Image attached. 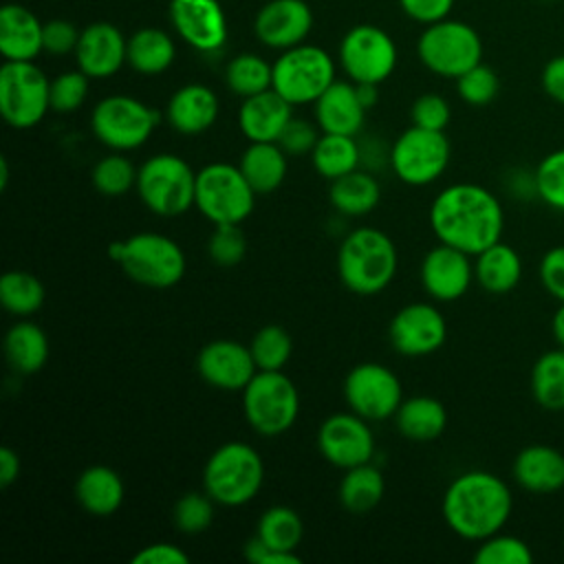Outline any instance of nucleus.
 Listing matches in <instances>:
<instances>
[{"label": "nucleus", "mask_w": 564, "mask_h": 564, "mask_svg": "<svg viewBox=\"0 0 564 564\" xmlns=\"http://www.w3.org/2000/svg\"><path fill=\"white\" fill-rule=\"evenodd\" d=\"M430 227L438 242L478 256L500 240L505 214L500 200L476 183H454L430 205Z\"/></svg>", "instance_id": "nucleus-1"}, {"label": "nucleus", "mask_w": 564, "mask_h": 564, "mask_svg": "<svg viewBox=\"0 0 564 564\" xmlns=\"http://www.w3.org/2000/svg\"><path fill=\"white\" fill-rule=\"evenodd\" d=\"M513 498L507 482L482 469L456 476L443 494L441 511L447 527L463 540L480 542L498 533L511 516Z\"/></svg>", "instance_id": "nucleus-2"}, {"label": "nucleus", "mask_w": 564, "mask_h": 564, "mask_svg": "<svg viewBox=\"0 0 564 564\" xmlns=\"http://www.w3.org/2000/svg\"><path fill=\"white\" fill-rule=\"evenodd\" d=\"M399 264L392 238L377 227L352 229L337 249V273L341 284L357 295L381 293L394 278Z\"/></svg>", "instance_id": "nucleus-3"}, {"label": "nucleus", "mask_w": 564, "mask_h": 564, "mask_svg": "<svg viewBox=\"0 0 564 564\" xmlns=\"http://www.w3.org/2000/svg\"><path fill=\"white\" fill-rule=\"evenodd\" d=\"M108 256L121 271L141 286L170 289L185 275V253L181 245L156 231H141L108 247Z\"/></svg>", "instance_id": "nucleus-4"}, {"label": "nucleus", "mask_w": 564, "mask_h": 564, "mask_svg": "<svg viewBox=\"0 0 564 564\" xmlns=\"http://www.w3.org/2000/svg\"><path fill=\"white\" fill-rule=\"evenodd\" d=\"M264 482L260 454L242 441H227L212 452L203 467V489L216 505L240 507L251 502Z\"/></svg>", "instance_id": "nucleus-5"}, {"label": "nucleus", "mask_w": 564, "mask_h": 564, "mask_svg": "<svg viewBox=\"0 0 564 564\" xmlns=\"http://www.w3.org/2000/svg\"><path fill=\"white\" fill-rule=\"evenodd\" d=\"M134 189L152 214L163 218L181 216L194 205L196 172L178 154H152L137 170Z\"/></svg>", "instance_id": "nucleus-6"}, {"label": "nucleus", "mask_w": 564, "mask_h": 564, "mask_svg": "<svg viewBox=\"0 0 564 564\" xmlns=\"http://www.w3.org/2000/svg\"><path fill=\"white\" fill-rule=\"evenodd\" d=\"M256 196L238 165L214 161L196 172L194 207L214 225H240L247 220Z\"/></svg>", "instance_id": "nucleus-7"}, {"label": "nucleus", "mask_w": 564, "mask_h": 564, "mask_svg": "<svg viewBox=\"0 0 564 564\" xmlns=\"http://www.w3.org/2000/svg\"><path fill=\"white\" fill-rule=\"evenodd\" d=\"M247 423L262 436H280L300 414V392L282 370H258L242 390Z\"/></svg>", "instance_id": "nucleus-8"}, {"label": "nucleus", "mask_w": 564, "mask_h": 564, "mask_svg": "<svg viewBox=\"0 0 564 564\" xmlns=\"http://www.w3.org/2000/svg\"><path fill=\"white\" fill-rule=\"evenodd\" d=\"M161 115L130 95H110L95 104L90 130L106 148L128 152L141 148L154 132Z\"/></svg>", "instance_id": "nucleus-9"}, {"label": "nucleus", "mask_w": 564, "mask_h": 564, "mask_svg": "<svg viewBox=\"0 0 564 564\" xmlns=\"http://www.w3.org/2000/svg\"><path fill=\"white\" fill-rule=\"evenodd\" d=\"M335 82L333 57L313 44H297L282 51L273 62V90L289 104H315L317 97Z\"/></svg>", "instance_id": "nucleus-10"}, {"label": "nucleus", "mask_w": 564, "mask_h": 564, "mask_svg": "<svg viewBox=\"0 0 564 564\" xmlns=\"http://www.w3.org/2000/svg\"><path fill=\"white\" fill-rule=\"evenodd\" d=\"M51 110V82L33 62L7 59L0 68V115L18 130L37 126Z\"/></svg>", "instance_id": "nucleus-11"}, {"label": "nucleus", "mask_w": 564, "mask_h": 564, "mask_svg": "<svg viewBox=\"0 0 564 564\" xmlns=\"http://www.w3.org/2000/svg\"><path fill=\"white\" fill-rule=\"evenodd\" d=\"M423 66L441 77H458L482 57V42L474 26L458 20L427 24L416 44Z\"/></svg>", "instance_id": "nucleus-12"}, {"label": "nucleus", "mask_w": 564, "mask_h": 564, "mask_svg": "<svg viewBox=\"0 0 564 564\" xmlns=\"http://www.w3.org/2000/svg\"><path fill=\"white\" fill-rule=\"evenodd\" d=\"M452 148L443 130L410 126L390 145L388 165L405 185H430L449 165Z\"/></svg>", "instance_id": "nucleus-13"}, {"label": "nucleus", "mask_w": 564, "mask_h": 564, "mask_svg": "<svg viewBox=\"0 0 564 564\" xmlns=\"http://www.w3.org/2000/svg\"><path fill=\"white\" fill-rule=\"evenodd\" d=\"M339 64L355 84H381L397 66L394 40L375 24H357L339 44Z\"/></svg>", "instance_id": "nucleus-14"}, {"label": "nucleus", "mask_w": 564, "mask_h": 564, "mask_svg": "<svg viewBox=\"0 0 564 564\" xmlns=\"http://www.w3.org/2000/svg\"><path fill=\"white\" fill-rule=\"evenodd\" d=\"M344 399L348 408L366 421H383L394 416L403 388L399 377L383 364H357L344 379Z\"/></svg>", "instance_id": "nucleus-15"}, {"label": "nucleus", "mask_w": 564, "mask_h": 564, "mask_svg": "<svg viewBox=\"0 0 564 564\" xmlns=\"http://www.w3.org/2000/svg\"><path fill=\"white\" fill-rule=\"evenodd\" d=\"M319 454L339 469L370 463L375 456V436L368 421L359 414L337 412L322 421L317 430Z\"/></svg>", "instance_id": "nucleus-16"}, {"label": "nucleus", "mask_w": 564, "mask_h": 564, "mask_svg": "<svg viewBox=\"0 0 564 564\" xmlns=\"http://www.w3.org/2000/svg\"><path fill=\"white\" fill-rule=\"evenodd\" d=\"M388 337L399 355L425 357L445 344L447 324L434 304L412 302L394 313L388 326Z\"/></svg>", "instance_id": "nucleus-17"}, {"label": "nucleus", "mask_w": 564, "mask_h": 564, "mask_svg": "<svg viewBox=\"0 0 564 564\" xmlns=\"http://www.w3.org/2000/svg\"><path fill=\"white\" fill-rule=\"evenodd\" d=\"M196 370L205 383L227 392H242L258 372L251 348L234 339H214L196 357Z\"/></svg>", "instance_id": "nucleus-18"}, {"label": "nucleus", "mask_w": 564, "mask_h": 564, "mask_svg": "<svg viewBox=\"0 0 564 564\" xmlns=\"http://www.w3.org/2000/svg\"><path fill=\"white\" fill-rule=\"evenodd\" d=\"M170 22L200 53H214L227 42V18L218 0H172Z\"/></svg>", "instance_id": "nucleus-19"}, {"label": "nucleus", "mask_w": 564, "mask_h": 564, "mask_svg": "<svg viewBox=\"0 0 564 564\" xmlns=\"http://www.w3.org/2000/svg\"><path fill=\"white\" fill-rule=\"evenodd\" d=\"M474 280L469 253L438 242L421 260V284L438 302H454L467 293Z\"/></svg>", "instance_id": "nucleus-20"}, {"label": "nucleus", "mask_w": 564, "mask_h": 564, "mask_svg": "<svg viewBox=\"0 0 564 564\" xmlns=\"http://www.w3.org/2000/svg\"><path fill=\"white\" fill-rule=\"evenodd\" d=\"M313 26L311 7L304 0H271L267 2L253 22L256 37L278 51L293 48L306 40Z\"/></svg>", "instance_id": "nucleus-21"}, {"label": "nucleus", "mask_w": 564, "mask_h": 564, "mask_svg": "<svg viewBox=\"0 0 564 564\" xmlns=\"http://www.w3.org/2000/svg\"><path fill=\"white\" fill-rule=\"evenodd\" d=\"M77 68L90 79L112 77L128 62V40L110 22H93L79 33Z\"/></svg>", "instance_id": "nucleus-22"}, {"label": "nucleus", "mask_w": 564, "mask_h": 564, "mask_svg": "<svg viewBox=\"0 0 564 564\" xmlns=\"http://www.w3.org/2000/svg\"><path fill=\"white\" fill-rule=\"evenodd\" d=\"M291 119L293 104L273 88L245 97L238 110V128L249 141H278Z\"/></svg>", "instance_id": "nucleus-23"}, {"label": "nucleus", "mask_w": 564, "mask_h": 564, "mask_svg": "<svg viewBox=\"0 0 564 564\" xmlns=\"http://www.w3.org/2000/svg\"><path fill=\"white\" fill-rule=\"evenodd\" d=\"M218 110V97L209 86L185 84L172 93L165 119L181 134H200L216 123Z\"/></svg>", "instance_id": "nucleus-24"}, {"label": "nucleus", "mask_w": 564, "mask_h": 564, "mask_svg": "<svg viewBox=\"0 0 564 564\" xmlns=\"http://www.w3.org/2000/svg\"><path fill=\"white\" fill-rule=\"evenodd\" d=\"M366 119L355 82H333L315 101V121L322 132L355 137Z\"/></svg>", "instance_id": "nucleus-25"}, {"label": "nucleus", "mask_w": 564, "mask_h": 564, "mask_svg": "<svg viewBox=\"0 0 564 564\" xmlns=\"http://www.w3.org/2000/svg\"><path fill=\"white\" fill-rule=\"evenodd\" d=\"M44 24L22 4L0 9V53L11 62H33L42 51Z\"/></svg>", "instance_id": "nucleus-26"}, {"label": "nucleus", "mask_w": 564, "mask_h": 564, "mask_svg": "<svg viewBox=\"0 0 564 564\" xmlns=\"http://www.w3.org/2000/svg\"><path fill=\"white\" fill-rule=\"evenodd\" d=\"M516 482L531 494H553L564 487V454L551 445H529L513 458Z\"/></svg>", "instance_id": "nucleus-27"}, {"label": "nucleus", "mask_w": 564, "mask_h": 564, "mask_svg": "<svg viewBox=\"0 0 564 564\" xmlns=\"http://www.w3.org/2000/svg\"><path fill=\"white\" fill-rule=\"evenodd\" d=\"M126 487L121 476L108 465L86 467L75 482V498L90 516H112L123 505Z\"/></svg>", "instance_id": "nucleus-28"}, {"label": "nucleus", "mask_w": 564, "mask_h": 564, "mask_svg": "<svg viewBox=\"0 0 564 564\" xmlns=\"http://www.w3.org/2000/svg\"><path fill=\"white\" fill-rule=\"evenodd\" d=\"M238 167L256 194H271L284 183L286 152L278 141H251L242 150Z\"/></svg>", "instance_id": "nucleus-29"}, {"label": "nucleus", "mask_w": 564, "mask_h": 564, "mask_svg": "<svg viewBox=\"0 0 564 564\" xmlns=\"http://www.w3.org/2000/svg\"><path fill=\"white\" fill-rule=\"evenodd\" d=\"M394 425L401 436L414 443H430L438 438L447 427V410L434 397H410L403 399L397 414Z\"/></svg>", "instance_id": "nucleus-30"}, {"label": "nucleus", "mask_w": 564, "mask_h": 564, "mask_svg": "<svg viewBox=\"0 0 564 564\" xmlns=\"http://www.w3.org/2000/svg\"><path fill=\"white\" fill-rule=\"evenodd\" d=\"M474 278L489 293H509L522 278V260L513 247L498 240L476 256Z\"/></svg>", "instance_id": "nucleus-31"}, {"label": "nucleus", "mask_w": 564, "mask_h": 564, "mask_svg": "<svg viewBox=\"0 0 564 564\" xmlns=\"http://www.w3.org/2000/svg\"><path fill=\"white\" fill-rule=\"evenodd\" d=\"M4 357L9 366L20 375H33L42 370L48 359L46 333L35 322H15L4 335Z\"/></svg>", "instance_id": "nucleus-32"}, {"label": "nucleus", "mask_w": 564, "mask_h": 564, "mask_svg": "<svg viewBox=\"0 0 564 564\" xmlns=\"http://www.w3.org/2000/svg\"><path fill=\"white\" fill-rule=\"evenodd\" d=\"M330 205L344 216H364L372 212L381 198V185L366 170H352L330 181L328 189Z\"/></svg>", "instance_id": "nucleus-33"}, {"label": "nucleus", "mask_w": 564, "mask_h": 564, "mask_svg": "<svg viewBox=\"0 0 564 564\" xmlns=\"http://www.w3.org/2000/svg\"><path fill=\"white\" fill-rule=\"evenodd\" d=\"M176 57L174 40L154 26H143L128 37V64L141 75H159Z\"/></svg>", "instance_id": "nucleus-34"}, {"label": "nucleus", "mask_w": 564, "mask_h": 564, "mask_svg": "<svg viewBox=\"0 0 564 564\" xmlns=\"http://www.w3.org/2000/svg\"><path fill=\"white\" fill-rule=\"evenodd\" d=\"M386 491L383 474L377 465L364 463L346 469L339 482V502L350 513H368L372 511Z\"/></svg>", "instance_id": "nucleus-35"}, {"label": "nucleus", "mask_w": 564, "mask_h": 564, "mask_svg": "<svg viewBox=\"0 0 564 564\" xmlns=\"http://www.w3.org/2000/svg\"><path fill=\"white\" fill-rule=\"evenodd\" d=\"M311 161L317 174L335 181L361 165V148L355 137L322 132L311 152Z\"/></svg>", "instance_id": "nucleus-36"}, {"label": "nucleus", "mask_w": 564, "mask_h": 564, "mask_svg": "<svg viewBox=\"0 0 564 564\" xmlns=\"http://www.w3.org/2000/svg\"><path fill=\"white\" fill-rule=\"evenodd\" d=\"M531 394L544 410H564V348L546 350L535 359Z\"/></svg>", "instance_id": "nucleus-37"}, {"label": "nucleus", "mask_w": 564, "mask_h": 564, "mask_svg": "<svg viewBox=\"0 0 564 564\" xmlns=\"http://www.w3.org/2000/svg\"><path fill=\"white\" fill-rule=\"evenodd\" d=\"M256 535L275 551H295L304 535V522L295 509L273 505L258 518Z\"/></svg>", "instance_id": "nucleus-38"}, {"label": "nucleus", "mask_w": 564, "mask_h": 564, "mask_svg": "<svg viewBox=\"0 0 564 564\" xmlns=\"http://www.w3.org/2000/svg\"><path fill=\"white\" fill-rule=\"evenodd\" d=\"M225 82L242 99L258 95L273 86V64L256 53H240L227 64Z\"/></svg>", "instance_id": "nucleus-39"}, {"label": "nucleus", "mask_w": 564, "mask_h": 564, "mask_svg": "<svg viewBox=\"0 0 564 564\" xmlns=\"http://www.w3.org/2000/svg\"><path fill=\"white\" fill-rule=\"evenodd\" d=\"M46 297L40 278L26 271H7L0 278V302L13 315H33L42 308Z\"/></svg>", "instance_id": "nucleus-40"}, {"label": "nucleus", "mask_w": 564, "mask_h": 564, "mask_svg": "<svg viewBox=\"0 0 564 564\" xmlns=\"http://www.w3.org/2000/svg\"><path fill=\"white\" fill-rule=\"evenodd\" d=\"M249 348L258 370H282L291 359L293 341L282 326L267 324L253 335Z\"/></svg>", "instance_id": "nucleus-41"}, {"label": "nucleus", "mask_w": 564, "mask_h": 564, "mask_svg": "<svg viewBox=\"0 0 564 564\" xmlns=\"http://www.w3.org/2000/svg\"><path fill=\"white\" fill-rule=\"evenodd\" d=\"M90 176L95 189L104 196H123L137 185V167L117 150L99 159Z\"/></svg>", "instance_id": "nucleus-42"}, {"label": "nucleus", "mask_w": 564, "mask_h": 564, "mask_svg": "<svg viewBox=\"0 0 564 564\" xmlns=\"http://www.w3.org/2000/svg\"><path fill=\"white\" fill-rule=\"evenodd\" d=\"M214 500L212 496L203 491H187L183 494L172 509V522L174 527L185 535H198L209 529L214 522Z\"/></svg>", "instance_id": "nucleus-43"}, {"label": "nucleus", "mask_w": 564, "mask_h": 564, "mask_svg": "<svg viewBox=\"0 0 564 564\" xmlns=\"http://www.w3.org/2000/svg\"><path fill=\"white\" fill-rule=\"evenodd\" d=\"M474 562L476 564H531L533 553L524 540L516 535H505L498 531L480 540L474 553Z\"/></svg>", "instance_id": "nucleus-44"}, {"label": "nucleus", "mask_w": 564, "mask_h": 564, "mask_svg": "<svg viewBox=\"0 0 564 564\" xmlns=\"http://www.w3.org/2000/svg\"><path fill=\"white\" fill-rule=\"evenodd\" d=\"M456 90L458 97L469 106H487L496 99L500 90V79L494 68L478 62L469 70L456 77Z\"/></svg>", "instance_id": "nucleus-45"}, {"label": "nucleus", "mask_w": 564, "mask_h": 564, "mask_svg": "<svg viewBox=\"0 0 564 564\" xmlns=\"http://www.w3.org/2000/svg\"><path fill=\"white\" fill-rule=\"evenodd\" d=\"M207 253L218 267H236L247 256V236L240 225H214Z\"/></svg>", "instance_id": "nucleus-46"}, {"label": "nucleus", "mask_w": 564, "mask_h": 564, "mask_svg": "<svg viewBox=\"0 0 564 564\" xmlns=\"http://www.w3.org/2000/svg\"><path fill=\"white\" fill-rule=\"evenodd\" d=\"M535 189L546 205L564 212V148L540 161L535 170Z\"/></svg>", "instance_id": "nucleus-47"}, {"label": "nucleus", "mask_w": 564, "mask_h": 564, "mask_svg": "<svg viewBox=\"0 0 564 564\" xmlns=\"http://www.w3.org/2000/svg\"><path fill=\"white\" fill-rule=\"evenodd\" d=\"M90 77L84 70H66L51 82V110L55 112H75L84 106L88 97Z\"/></svg>", "instance_id": "nucleus-48"}, {"label": "nucleus", "mask_w": 564, "mask_h": 564, "mask_svg": "<svg viewBox=\"0 0 564 564\" xmlns=\"http://www.w3.org/2000/svg\"><path fill=\"white\" fill-rule=\"evenodd\" d=\"M410 117H412V126L427 128V130H445L449 123L452 110L441 95L425 93L414 99Z\"/></svg>", "instance_id": "nucleus-49"}, {"label": "nucleus", "mask_w": 564, "mask_h": 564, "mask_svg": "<svg viewBox=\"0 0 564 564\" xmlns=\"http://www.w3.org/2000/svg\"><path fill=\"white\" fill-rule=\"evenodd\" d=\"M79 33L75 29L73 22L68 20H48L44 24L42 31V42H44V51L51 55H68L75 53L77 42H79Z\"/></svg>", "instance_id": "nucleus-50"}, {"label": "nucleus", "mask_w": 564, "mask_h": 564, "mask_svg": "<svg viewBox=\"0 0 564 564\" xmlns=\"http://www.w3.org/2000/svg\"><path fill=\"white\" fill-rule=\"evenodd\" d=\"M317 139H319L317 128L311 121L293 117L282 130L278 143L286 154H306V152H313Z\"/></svg>", "instance_id": "nucleus-51"}, {"label": "nucleus", "mask_w": 564, "mask_h": 564, "mask_svg": "<svg viewBox=\"0 0 564 564\" xmlns=\"http://www.w3.org/2000/svg\"><path fill=\"white\" fill-rule=\"evenodd\" d=\"M540 280L555 300L564 302V245H557L542 256Z\"/></svg>", "instance_id": "nucleus-52"}, {"label": "nucleus", "mask_w": 564, "mask_h": 564, "mask_svg": "<svg viewBox=\"0 0 564 564\" xmlns=\"http://www.w3.org/2000/svg\"><path fill=\"white\" fill-rule=\"evenodd\" d=\"M405 15L421 24H434L445 20L454 7V0H399Z\"/></svg>", "instance_id": "nucleus-53"}, {"label": "nucleus", "mask_w": 564, "mask_h": 564, "mask_svg": "<svg viewBox=\"0 0 564 564\" xmlns=\"http://www.w3.org/2000/svg\"><path fill=\"white\" fill-rule=\"evenodd\" d=\"M189 555L172 542H154L139 549L132 564H187Z\"/></svg>", "instance_id": "nucleus-54"}, {"label": "nucleus", "mask_w": 564, "mask_h": 564, "mask_svg": "<svg viewBox=\"0 0 564 564\" xmlns=\"http://www.w3.org/2000/svg\"><path fill=\"white\" fill-rule=\"evenodd\" d=\"M245 557L253 564H300V555L295 551H275L267 546L258 535H253L245 544Z\"/></svg>", "instance_id": "nucleus-55"}, {"label": "nucleus", "mask_w": 564, "mask_h": 564, "mask_svg": "<svg viewBox=\"0 0 564 564\" xmlns=\"http://www.w3.org/2000/svg\"><path fill=\"white\" fill-rule=\"evenodd\" d=\"M542 88L544 93L564 106V55H555L542 68Z\"/></svg>", "instance_id": "nucleus-56"}, {"label": "nucleus", "mask_w": 564, "mask_h": 564, "mask_svg": "<svg viewBox=\"0 0 564 564\" xmlns=\"http://www.w3.org/2000/svg\"><path fill=\"white\" fill-rule=\"evenodd\" d=\"M20 476V456L11 447H0V487H9Z\"/></svg>", "instance_id": "nucleus-57"}, {"label": "nucleus", "mask_w": 564, "mask_h": 564, "mask_svg": "<svg viewBox=\"0 0 564 564\" xmlns=\"http://www.w3.org/2000/svg\"><path fill=\"white\" fill-rule=\"evenodd\" d=\"M379 84H355L357 97L366 110H370L379 101Z\"/></svg>", "instance_id": "nucleus-58"}, {"label": "nucleus", "mask_w": 564, "mask_h": 564, "mask_svg": "<svg viewBox=\"0 0 564 564\" xmlns=\"http://www.w3.org/2000/svg\"><path fill=\"white\" fill-rule=\"evenodd\" d=\"M551 333L557 341L560 348H564V302H560V306L555 308L553 313V319H551Z\"/></svg>", "instance_id": "nucleus-59"}, {"label": "nucleus", "mask_w": 564, "mask_h": 564, "mask_svg": "<svg viewBox=\"0 0 564 564\" xmlns=\"http://www.w3.org/2000/svg\"><path fill=\"white\" fill-rule=\"evenodd\" d=\"M9 183V161L0 156V189H7Z\"/></svg>", "instance_id": "nucleus-60"}]
</instances>
